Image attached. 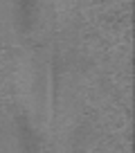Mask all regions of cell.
Listing matches in <instances>:
<instances>
[{"label":"cell","instance_id":"obj_1","mask_svg":"<svg viewBox=\"0 0 135 153\" xmlns=\"http://www.w3.org/2000/svg\"><path fill=\"white\" fill-rule=\"evenodd\" d=\"M18 90L32 122L39 128H47L52 120V68L47 50H34L23 59Z\"/></svg>","mask_w":135,"mask_h":153}]
</instances>
